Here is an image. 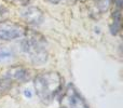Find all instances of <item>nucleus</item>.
I'll return each instance as SVG.
<instances>
[{
	"mask_svg": "<svg viewBox=\"0 0 123 108\" xmlns=\"http://www.w3.org/2000/svg\"><path fill=\"white\" fill-rule=\"evenodd\" d=\"M64 78L57 71H45L34 79L36 94L43 103H49L62 91Z\"/></svg>",
	"mask_w": 123,
	"mask_h": 108,
	"instance_id": "1",
	"label": "nucleus"
},
{
	"mask_svg": "<svg viewBox=\"0 0 123 108\" xmlns=\"http://www.w3.org/2000/svg\"><path fill=\"white\" fill-rule=\"evenodd\" d=\"M27 29L18 23L9 22L8 19L0 22V40L12 41L15 39L22 38L26 34Z\"/></svg>",
	"mask_w": 123,
	"mask_h": 108,
	"instance_id": "2",
	"label": "nucleus"
},
{
	"mask_svg": "<svg viewBox=\"0 0 123 108\" xmlns=\"http://www.w3.org/2000/svg\"><path fill=\"white\" fill-rule=\"evenodd\" d=\"M22 19L28 25L31 26H39L42 24L44 19V13L38 6H26L24 9H22L19 12Z\"/></svg>",
	"mask_w": 123,
	"mask_h": 108,
	"instance_id": "3",
	"label": "nucleus"
},
{
	"mask_svg": "<svg viewBox=\"0 0 123 108\" xmlns=\"http://www.w3.org/2000/svg\"><path fill=\"white\" fill-rule=\"evenodd\" d=\"M6 78L17 82H26L30 78V71L24 66H12L6 71Z\"/></svg>",
	"mask_w": 123,
	"mask_h": 108,
	"instance_id": "4",
	"label": "nucleus"
},
{
	"mask_svg": "<svg viewBox=\"0 0 123 108\" xmlns=\"http://www.w3.org/2000/svg\"><path fill=\"white\" fill-rule=\"evenodd\" d=\"M67 100L70 108H90L83 96L77 91L72 84L68 85L67 89Z\"/></svg>",
	"mask_w": 123,
	"mask_h": 108,
	"instance_id": "5",
	"label": "nucleus"
},
{
	"mask_svg": "<svg viewBox=\"0 0 123 108\" xmlns=\"http://www.w3.org/2000/svg\"><path fill=\"white\" fill-rule=\"evenodd\" d=\"M15 56L14 50L8 45L0 44V64L1 63H9Z\"/></svg>",
	"mask_w": 123,
	"mask_h": 108,
	"instance_id": "6",
	"label": "nucleus"
},
{
	"mask_svg": "<svg viewBox=\"0 0 123 108\" xmlns=\"http://www.w3.org/2000/svg\"><path fill=\"white\" fill-rule=\"evenodd\" d=\"M110 6V0H99V1L94 2V6L92 8V13L96 14H103L107 12Z\"/></svg>",
	"mask_w": 123,
	"mask_h": 108,
	"instance_id": "7",
	"label": "nucleus"
},
{
	"mask_svg": "<svg viewBox=\"0 0 123 108\" xmlns=\"http://www.w3.org/2000/svg\"><path fill=\"white\" fill-rule=\"evenodd\" d=\"M13 85V81L8 78H2L0 79V95H6L11 91Z\"/></svg>",
	"mask_w": 123,
	"mask_h": 108,
	"instance_id": "8",
	"label": "nucleus"
},
{
	"mask_svg": "<svg viewBox=\"0 0 123 108\" xmlns=\"http://www.w3.org/2000/svg\"><path fill=\"white\" fill-rule=\"evenodd\" d=\"M10 16V11L6 6H0V22L6 21Z\"/></svg>",
	"mask_w": 123,
	"mask_h": 108,
	"instance_id": "9",
	"label": "nucleus"
},
{
	"mask_svg": "<svg viewBox=\"0 0 123 108\" xmlns=\"http://www.w3.org/2000/svg\"><path fill=\"white\" fill-rule=\"evenodd\" d=\"M6 2L10 4H14V6H29L31 3L32 0H4Z\"/></svg>",
	"mask_w": 123,
	"mask_h": 108,
	"instance_id": "10",
	"label": "nucleus"
},
{
	"mask_svg": "<svg viewBox=\"0 0 123 108\" xmlns=\"http://www.w3.org/2000/svg\"><path fill=\"white\" fill-rule=\"evenodd\" d=\"M47 1H49L50 3H52V4H58V3H61L63 0H47Z\"/></svg>",
	"mask_w": 123,
	"mask_h": 108,
	"instance_id": "11",
	"label": "nucleus"
},
{
	"mask_svg": "<svg viewBox=\"0 0 123 108\" xmlns=\"http://www.w3.org/2000/svg\"><path fill=\"white\" fill-rule=\"evenodd\" d=\"M78 1H80L81 3H85V2H86L87 0H78Z\"/></svg>",
	"mask_w": 123,
	"mask_h": 108,
	"instance_id": "12",
	"label": "nucleus"
},
{
	"mask_svg": "<svg viewBox=\"0 0 123 108\" xmlns=\"http://www.w3.org/2000/svg\"><path fill=\"white\" fill-rule=\"evenodd\" d=\"M93 1H94V2H96V1H99V0H93Z\"/></svg>",
	"mask_w": 123,
	"mask_h": 108,
	"instance_id": "13",
	"label": "nucleus"
},
{
	"mask_svg": "<svg viewBox=\"0 0 123 108\" xmlns=\"http://www.w3.org/2000/svg\"><path fill=\"white\" fill-rule=\"evenodd\" d=\"M60 108H66V107H65V106H63V107H60Z\"/></svg>",
	"mask_w": 123,
	"mask_h": 108,
	"instance_id": "14",
	"label": "nucleus"
}]
</instances>
